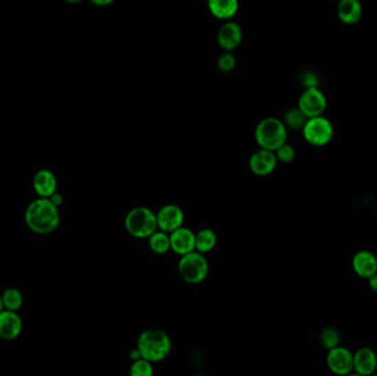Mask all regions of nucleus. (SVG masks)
<instances>
[{
  "label": "nucleus",
  "instance_id": "c85d7f7f",
  "mask_svg": "<svg viewBox=\"0 0 377 376\" xmlns=\"http://www.w3.org/2000/svg\"><path fill=\"white\" fill-rule=\"evenodd\" d=\"M129 357H131V359H133V362H135V361H138V359H142V355H140V353H139L137 348L131 350V353H129Z\"/></svg>",
  "mask_w": 377,
  "mask_h": 376
},
{
  "label": "nucleus",
  "instance_id": "2eb2a0df",
  "mask_svg": "<svg viewBox=\"0 0 377 376\" xmlns=\"http://www.w3.org/2000/svg\"><path fill=\"white\" fill-rule=\"evenodd\" d=\"M56 174L47 169H41L34 178V189L40 199H50L56 192Z\"/></svg>",
  "mask_w": 377,
  "mask_h": 376
},
{
  "label": "nucleus",
  "instance_id": "393cba45",
  "mask_svg": "<svg viewBox=\"0 0 377 376\" xmlns=\"http://www.w3.org/2000/svg\"><path fill=\"white\" fill-rule=\"evenodd\" d=\"M236 59L232 53H223L217 60V67L223 73H230L235 69Z\"/></svg>",
  "mask_w": 377,
  "mask_h": 376
},
{
  "label": "nucleus",
  "instance_id": "9b49d317",
  "mask_svg": "<svg viewBox=\"0 0 377 376\" xmlns=\"http://www.w3.org/2000/svg\"><path fill=\"white\" fill-rule=\"evenodd\" d=\"M170 247L175 254L184 256L195 251V234L188 227H180L170 234Z\"/></svg>",
  "mask_w": 377,
  "mask_h": 376
},
{
  "label": "nucleus",
  "instance_id": "2f4dec72",
  "mask_svg": "<svg viewBox=\"0 0 377 376\" xmlns=\"http://www.w3.org/2000/svg\"><path fill=\"white\" fill-rule=\"evenodd\" d=\"M345 376H360V375H358V374H356V373H349V374H347V375H345Z\"/></svg>",
  "mask_w": 377,
  "mask_h": 376
},
{
  "label": "nucleus",
  "instance_id": "dca6fc26",
  "mask_svg": "<svg viewBox=\"0 0 377 376\" xmlns=\"http://www.w3.org/2000/svg\"><path fill=\"white\" fill-rule=\"evenodd\" d=\"M353 271L360 278L369 280L377 273V258L369 251H360L352 260Z\"/></svg>",
  "mask_w": 377,
  "mask_h": 376
},
{
  "label": "nucleus",
  "instance_id": "f8f14e48",
  "mask_svg": "<svg viewBox=\"0 0 377 376\" xmlns=\"http://www.w3.org/2000/svg\"><path fill=\"white\" fill-rule=\"evenodd\" d=\"M243 40V30L239 23L228 21L219 28L217 32V42L225 51L235 50Z\"/></svg>",
  "mask_w": 377,
  "mask_h": 376
},
{
  "label": "nucleus",
  "instance_id": "7ed1b4c3",
  "mask_svg": "<svg viewBox=\"0 0 377 376\" xmlns=\"http://www.w3.org/2000/svg\"><path fill=\"white\" fill-rule=\"evenodd\" d=\"M287 137L286 126L274 117H267L256 126L255 140L261 149L274 152L286 144Z\"/></svg>",
  "mask_w": 377,
  "mask_h": 376
},
{
  "label": "nucleus",
  "instance_id": "473e14b6",
  "mask_svg": "<svg viewBox=\"0 0 377 376\" xmlns=\"http://www.w3.org/2000/svg\"><path fill=\"white\" fill-rule=\"evenodd\" d=\"M369 376H377V373L371 374V375Z\"/></svg>",
  "mask_w": 377,
  "mask_h": 376
},
{
  "label": "nucleus",
  "instance_id": "c756f323",
  "mask_svg": "<svg viewBox=\"0 0 377 376\" xmlns=\"http://www.w3.org/2000/svg\"><path fill=\"white\" fill-rule=\"evenodd\" d=\"M93 3L98 5V6H106V5L111 3V0H105V1H98V0H96V1H93Z\"/></svg>",
  "mask_w": 377,
  "mask_h": 376
},
{
  "label": "nucleus",
  "instance_id": "ddd939ff",
  "mask_svg": "<svg viewBox=\"0 0 377 376\" xmlns=\"http://www.w3.org/2000/svg\"><path fill=\"white\" fill-rule=\"evenodd\" d=\"M23 331V319L14 311L3 310L0 313V337L3 340L17 339Z\"/></svg>",
  "mask_w": 377,
  "mask_h": 376
},
{
  "label": "nucleus",
  "instance_id": "7c9ffc66",
  "mask_svg": "<svg viewBox=\"0 0 377 376\" xmlns=\"http://www.w3.org/2000/svg\"><path fill=\"white\" fill-rule=\"evenodd\" d=\"M5 310V306H3V295H0V313Z\"/></svg>",
  "mask_w": 377,
  "mask_h": 376
},
{
  "label": "nucleus",
  "instance_id": "bb28decb",
  "mask_svg": "<svg viewBox=\"0 0 377 376\" xmlns=\"http://www.w3.org/2000/svg\"><path fill=\"white\" fill-rule=\"evenodd\" d=\"M49 200H50L53 205L58 207V205H61L62 202H63V197H62V194H58V192H56V194H53L52 197H51Z\"/></svg>",
  "mask_w": 377,
  "mask_h": 376
},
{
  "label": "nucleus",
  "instance_id": "20e7f679",
  "mask_svg": "<svg viewBox=\"0 0 377 376\" xmlns=\"http://www.w3.org/2000/svg\"><path fill=\"white\" fill-rule=\"evenodd\" d=\"M125 229L133 238H149L158 229L157 216L144 207L131 209L125 218Z\"/></svg>",
  "mask_w": 377,
  "mask_h": 376
},
{
  "label": "nucleus",
  "instance_id": "cd10ccee",
  "mask_svg": "<svg viewBox=\"0 0 377 376\" xmlns=\"http://www.w3.org/2000/svg\"><path fill=\"white\" fill-rule=\"evenodd\" d=\"M369 286L371 291L377 293V273L369 278Z\"/></svg>",
  "mask_w": 377,
  "mask_h": 376
},
{
  "label": "nucleus",
  "instance_id": "6ab92c4d",
  "mask_svg": "<svg viewBox=\"0 0 377 376\" xmlns=\"http://www.w3.org/2000/svg\"><path fill=\"white\" fill-rule=\"evenodd\" d=\"M217 242V234L211 229H203L195 234V249L200 254L211 252Z\"/></svg>",
  "mask_w": 377,
  "mask_h": 376
},
{
  "label": "nucleus",
  "instance_id": "5701e85b",
  "mask_svg": "<svg viewBox=\"0 0 377 376\" xmlns=\"http://www.w3.org/2000/svg\"><path fill=\"white\" fill-rule=\"evenodd\" d=\"M320 342H321L322 346L327 348V351H330L332 348L338 346L340 343V335L336 329L333 328H325L322 330L320 333Z\"/></svg>",
  "mask_w": 377,
  "mask_h": 376
},
{
  "label": "nucleus",
  "instance_id": "f257e3e1",
  "mask_svg": "<svg viewBox=\"0 0 377 376\" xmlns=\"http://www.w3.org/2000/svg\"><path fill=\"white\" fill-rule=\"evenodd\" d=\"M25 221L32 232L40 236L52 233L58 229L61 216L58 207L49 199H36L25 210Z\"/></svg>",
  "mask_w": 377,
  "mask_h": 376
},
{
  "label": "nucleus",
  "instance_id": "b1692460",
  "mask_svg": "<svg viewBox=\"0 0 377 376\" xmlns=\"http://www.w3.org/2000/svg\"><path fill=\"white\" fill-rule=\"evenodd\" d=\"M129 376H153V368L151 363L140 359L131 364Z\"/></svg>",
  "mask_w": 377,
  "mask_h": 376
},
{
  "label": "nucleus",
  "instance_id": "39448f33",
  "mask_svg": "<svg viewBox=\"0 0 377 376\" xmlns=\"http://www.w3.org/2000/svg\"><path fill=\"white\" fill-rule=\"evenodd\" d=\"M181 278L188 284H199L206 280L208 274V263L204 255L197 252L181 256L177 264Z\"/></svg>",
  "mask_w": 377,
  "mask_h": 376
},
{
  "label": "nucleus",
  "instance_id": "a878e982",
  "mask_svg": "<svg viewBox=\"0 0 377 376\" xmlns=\"http://www.w3.org/2000/svg\"><path fill=\"white\" fill-rule=\"evenodd\" d=\"M274 155H276L277 160L280 163H289L294 160L296 152H294V148L292 145L286 143L274 152Z\"/></svg>",
  "mask_w": 377,
  "mask_h": 376
},
{
  "label": "nucleus",
  "instance_id": "412c9836",
  "mask_svg": "<svg viewBox=\"0 0 377 376\" xmlns=\"http://www.w3.org/2000/svg\"><path fill=\"white\" fill-rule=\"evenodd\" d=\"M3 306L5 310L17 313L23 304V293L17 288H7L3 293Z\"/></svg>",
  "mask_w": 377,
  "mask_h": 376
},
{
  "label": "nucleus",
  "instance_id": "4be33fe9",
  "mask_svg": "<svg viewBox=\"0 0 377 376\" xmlns=\"http://www.w3.org/2000/svg\"><path fill=\"white\" fill-rule=\"evenodd\" d=\"M308 118L305 116V114L300 111L299 108H292L286 112L283 116V124L286 127L292 128V129H303L305 123Z\"/></svg>",
  "mask_w": 377,
  "mask_h": 376
},
{
  "label": "nucleus",
  "instance_id": "4468645a",
  "mask_svg": "<svg viewBox=\"0 0 377 376\" xmlns=\"http://www.w3.org/2000/svg\"><path fill=\"white\" fill-rule=\"evenodd\" d=\"M377 357L369 348H360L353 353V370L360 376H369L375 373Z\"/></svg>",
  "mask_w": 377,
  "mask_h": 376
},
{
  "label": "nucleus",
  "instance_id": "aec40b11",
  "mask_svg": "<svg viewBox=\"0 0 377 376\" xmlns=\"http://www.w3.org/2000/svg\"><path fill=\"white\" fill-rule=\"evenodd\" d=\"M148 244H149L150 249L155 254L164 255L171 249L170 236L162 231H157L153 233V236H150Z\"/></svg>",
  "mask_w": 377,
  "mask_h": 376
},
{
  "label": "nucleus",
  "instance_id": "f03ea898",
  "mask_svg": "<svg viewBox=\"0 0 377 376\" xmlns=\"http://www.w3.org/2000/svg\"><path fill=\"white\" fill-rule=\"evenodd\" d=\"M171 340L166 332L159 329L144 330L137 341V350L148 362H160L171 352Z\"/></svg>",
  "mask_w": 377,
  "mask_h": 376
},
{
  "label": "nucleus",
  "instance_id": "423d86ee",
  "mask_svg": "<svg viewBox=\"0 0 377 376\" xmlns=\"http://www.w3.org/2000/svg\"><path fill=\"white\" fill-rule=\"evenodd\" d=\"M303 134L307 143L312 146L322 147L330 143L334 129L329 119L319 116L307 121Z\"/></svg>",
  "mask_w": 377,
  "mask_h": 376
},
{
  "label": "nucleus",
  "instance_id": "a211bd4d",
  "mask_svg": "<svg viewBox=\"0 0 377 376\" xmlns=\"http://www.w3.org/2000/svg\"><path fill=\"white\" fill-rule=\"evenodd\" d=\"M208 5L214 17L221 20L233 18L239 10V3L236 0H211Z\"/></svg>",
  "mask_w": 377,
  "mask_h": 376
},
{
  "label": "nucleus",
  "instance_id": "6e6552de",
  "mask_svg": "<svg viewBox=\"0 0 377 376\" xmlns=\"http://www.w3.org/2000/svg\"><path fill=\"white\" fill-rule=\"evenodd\" d=\"M327 364L336 375L345 376L353 373V353L349 348L336 346L327 351Z\"/></svg>",
  "mask_w": 377,
  "mask_h": 376
},
{
  "label": "nucleus",
  "instance_id": "0eeeda50",
  "mask_svg": "<svg viewBox=\"0 0 377 376\" xmlns=\"http://www.w3.org/2000/svg\"><path fill=\"white\" fill-rule=\"evenodd\" d=\"M298 108L308 119L322 116L327 108V97L318 87H308L300 95Z\"/></svg>",
  "mask_w": 377,
  "mask_h": 376
},
{
  "label": "nucleus",
  "instance_id": "f3484780",
  "mask_svg": "<svg viewBox=\"0 0 377 376\" xmlns=\"http://www.w3.org/2000/svg\"><path fill=\"white\" fill-rule=\"evenodd\" d=\"M363 8L358 0H342L338 6V17L345 25H354L360 21Z\"/></svg>",
  "mask_w": 377,
  "mask_h": 376
},
{
  "label": "nucleus",
  "instance_id": "9d476101",
  "mask_svg": "<svg viewBox=\"0 0 377 376\" xmlns=\"http://www.w3.org/2000/svg\"><path fill=\"white\" fill-rule=\"evenodd\" d=\"M277 161L274 152L259 149L250 156L248 166L252 174L263 177L274 171L277 167Z\"/></svg>",
  "mask_w": 377,
  "mask_h": 376
},
{
  "label": "nucleus",
  "instance_id": "1a4fd4ad",
  "mask_svg": "<svg viewBox=\"0 0 377 376\" xmlns=\"http://www.w3.org/2000/svg\"><path fill=\"white\" fill-rule=\"evenodd\" d=\"M155 216L159 230L166 234H171L172 232L182 227L184 221L182 209L175 205H164Z\"/></svg>",
  "mask_w": 377,
  "mask_h": 376
}]
</instances>
